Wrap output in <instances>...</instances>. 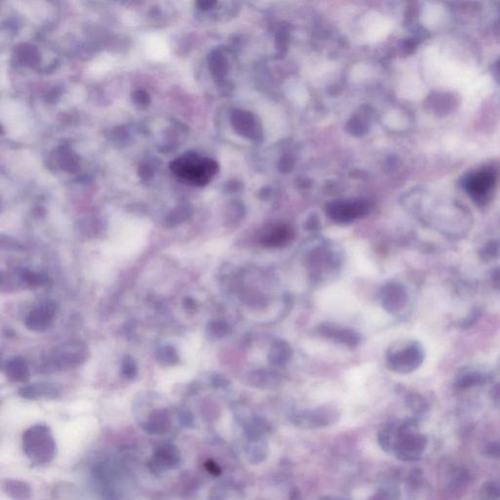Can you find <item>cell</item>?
I'll return each mask as SVG.
<instances>
[{
    "label": "cell",
    "instance_id": "6da1fadb",
    "mask_svg": "<svg viewBox=\"0 0 500 500\" xmlns=\"http://www.w3.org/2000/svg\"><path fill=\"white\" fill-rule=\"evenodd\" d=\"M170 171L178 181L190 187L207 185L218 172V164L213 160L188 151L178 156L170 163Z\"/></svg>",
    "mask_w": 500,
    "mask_h": 500
},
{
    "label": "cell",
    "instance_id": "7a4b0ae2",
    "mask_svg": "<svg viewBox=\"0 0 500 500\" xmlns=\"http://www.w3.org/2000/svg\"><path fill=\"white\" fill-rule=\"evenodd\" d=\"M54 441L49 430L35 426L27 430L24 437V448L27 456L36 462H45L54 453Z\"/></svg>",
    "mask_w": 500,
    "mask_h": 500
},
{
    "label": "cell",
    "instance_id": "3957f363",
    "mask_svg": "<svg viewBox=\"0 0 500 500\" xmlns=\"http://www.w3.org/2000/svg\"><path fill=\"white\" fill-rule=\"evenodd\" d=\"M87 358V347L82 341H68L55 348L49 364L55 369H68L82 365Z\"/></svg>",
    "mask_w": 500,
    "mask_h": 500
},
{
    "label": "cell",
    "instance_id": "277c9868",
    "mask_svg": "<svg viewBox=\"0 0 500 500\" xmlns=\"http://www.w3.org/2000/svg\"><path fill=\"white\" fill-rule=\"evenodd\" d=\"M55 314L56 304L52 301L46 300L27 314L25 325L31 331H44L52 324Z\"/></svg>",
    "mask_w": 500,
    "mask_h": 500
},
{
    "label": "cell",
    "instance_id": "5b68a950",
    "mask_svg": "<svg viewBox=\"0 0 500 500\" xmlns=\"http://www.w3.org/2000/svg\"><path fill=\"white\" fill-rule=\"evenodd\" d=\"M180 460L179 452L174 446H164L155 453L150 468L156 471H163L173 468Z\"/></svg>",
    "mask_w": 500,
    "mask_h": 500
},
{
    "label": "cell",
    "instance_id": "8992f818",
    "mask_svg": "<svg viewBox=\"0 0 500 500\" xmlns=\"http://www.w3.org/2000/svg\"><path fill=\"white\" fill-rule=\"evenodd\" d=\"M6 376L14 382H24L29 377L27 362L23 357L17 356L8 360L4 365Z\"/></svg>",
    "mask_w": 500,
    "mask_h": 500
},
{
    "label": "cell",
    "instance_id": "52a82bcc",
    "mask_svg": "<svg viewBox=\"0 0 500 500\" xmlns=\"http://www.w3.org/2000/svg\"><path fill=\"white\" fill-rule=\"evenodd\" d=\"M58 393L55 385L49 383H36L21 389V396L27 399H36L41 397H55Z\"/></svg>",
    "mask_w": 500,
    "mask_h": 500
},
{
    "label": "cell",
    "instance_id": "ba28073f",
    "mask_svg": "<svg viewBox=\"0 0 500 500\" xmlns=\"http://www.w3.org/2000/svg\"><path fill=\"white\" fill-rule=\"evenodd\" d=\"M168 423H169V419L167 412L163 409L156 410L155 412L151 413L149 417L148 429L149 432L157 433V434L165 432L168 427Z\"/></svg>",
    "mask_w": 500,
    "mask_h": 500
},
{
    "label": "cell",
    "instance_id": "9c48e42d",
    "mask_svg": "<svg viewBox=\"0 0 500 500\" xmlns=\"http://www.w3.org/2000/svg\"><path fill=\"white\" fill-rule=\"evenodd\" d=\"M157 358L159 362L164 365H176L179 363V356L175 348L170 345L161 347L157 352Z\"/></svg>",
    "mask_w": 500,
    "mask_h": 500
},
{
    "label": "cell",
    "instance_id": "30bf717a",
    "mask_svg": "<svg viewBox=\"0 0 500 500\" xmlns=\"http://www.w3.org/2000/svg\"><path fill=\"white\" fill-rule=\"evenodd\" d=\"M492 177L487 173L479 174L471 181V189L478 194H483L489 189L492 184Z\"/></svg>",
    "mask_w": 500,
    "mask_h": 500
},
{
    "label": "cell",
    "instance_id": "8fae6325",
    "mask_svg": "<svg viewBox=\"0 0 500 500\" xmlns=\"http://www.w3.org/2000/svg\"><path fill=\"white\" fill-rule=\"evenodd\" d=\"M122 372L124 378L129 379V380L135 378L137 376V373H138V367H137L134 359H132L129 356L124 358V360L122 362Z\"/></svg>",
    "mask_w": 500,
    "mask_h": 500
},
{
    "label": "cell",
    "instance_id": "7c38bea8",
    "mask_svg": "<svg viewBox=\"0 0 500 500\" xmlns=\"http://www.w3.org/2000/svg\"><path fill=\"white\" fill-rule=\"evenodd\" d=\"M288 237H289L288 235H284V234H281V235H279V238H281V239H282V240H284V239L286 240V239H287ZM271 238H273V239L271 240V242H272L273 244H275V243H276L275 241L277 240V235H276V234H275V235H272V237H271Z\"/></svg>",
    "mask_w": 500,
    "mask_h": 500
}]
</instances>
